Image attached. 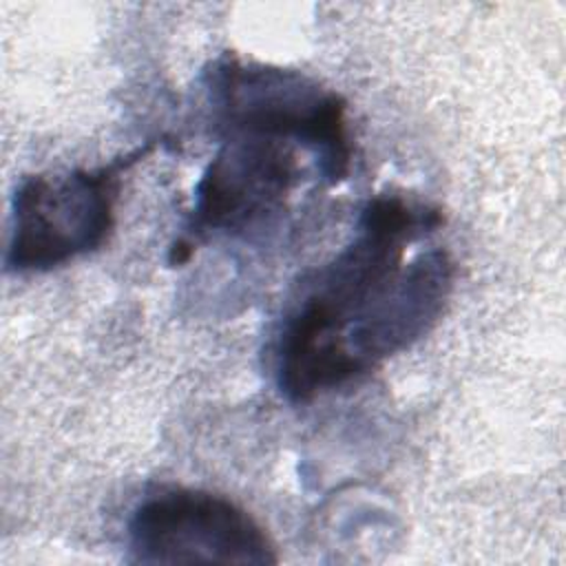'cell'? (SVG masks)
I'll use <instances>...</instances> for the list:
<instances>
[{"label": "cell", "instance_id": "cell-1", "mask_svg": "<svg viewBox=\"0 0 566 566\" xmlns=\"http://www.w3.org/2000/svg\"><path fill=\"white\" fill-rule=\"evenodd\" d=\"M440 223L438 208L402 195H376L365 203L356 234L301 281V292L281 323L274 369L290 402H310L356 380L343 349L347 329L400 272L407 245Z\"/></svg>", "mask_w": 566, "mask_h": 566}, {"label": "cell", "instance_id": "cell-2", "mask_svg": "<svg viewBox=\"0 0 566 566\" xmlns=\"http://www.w3.org/2000/svg\"><path fill=\"white\" fill-rule=\"evenodd\" d=\"M212 122L223 137L256 135L307 148L329 184L349 175L347 102L301 71L221 55L206 71Z\"/></svg>", "mask_w": 566, "mask_h": 566}, {"label": "cell", "instance_id": "cell-3", "mask_svg": "<svg viewBox=\"0 0 566 566\" xmlns=\"http://www.w3.org/2000/svg\"><path fill=\"white\" fill-rule=\"evenodd\" d=\"M148 148H137L99 168L27 175L11 199L9 272H49L99 250L115 230V203L126 168Z\"/></svg>", "mask_w": 566, "mask_h": 566}, {"label": "cell", "instance_id": "cell-4", "mask_svg": "<svg viewBox=\"0 0 566 566\" xmlns=\"http://www.w3.org/2000/svg\"><path fill=\"white\" fill-rule=\"evenodd\" d=\"M128 553L139 564H276L265 528L226 495L166 486L146 495L128 520Z\"/></svg>", "mask_w": 566, "mask_h": 566}, {"label": "cell", "instance_id": "cell-5", "mask_svg": "<svg viewBox=\"0 0 566 566\" xmlns=\"http://www.w3.org/2000/svg\"><path fill=\"white\" fill-rule=\"evenodd\" d=\"M301 164L287 142L228 135L195 186L188 221L190 248L195 237L243 234L279 214L301 179Z\"/></svg>", "mask_w": 566, "mask_h": 566}, {"label": "cell", "instance_id": "cell-6", "mask_svg": "<svg viewBox=\"0 0 566 566\" xmlns=\"http://www.w3.org/2000/svg\"><path fill=\"white\" fill-rule=\"evenodd\" d=\"M455 263L442 248L405 261L387 290L345 334L343 349L356 378L409 349L442 316L453 290Z\"/></svg>", "mask_w": 566, "mask_h": 566}]
</instances>
